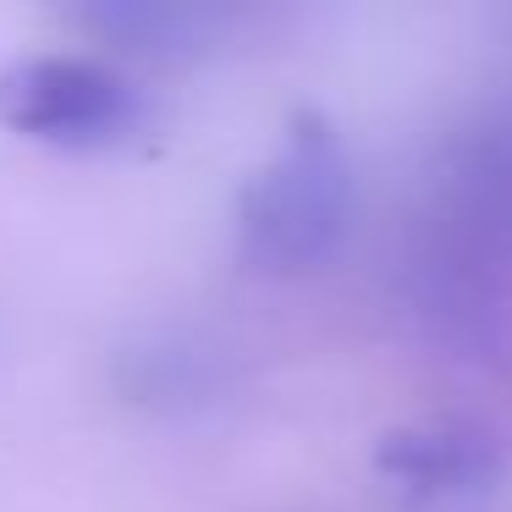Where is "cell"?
Returning a JSON list of instances; mask_svg holds the SVG:
<instances>
[{
  "label": "cell",
  "instance_id": "1",
  "mask_svg": "<svg viewBox=\"0 0 512 512\" xmlns=\"http://www.w3.org/2000/svg\"><path fill=\"white\" fill-rule=\"evenodd\" d=\"M353 215V166L325 111H298L237 193V248L265 276H303L336 254Z\"/></svg>",
  "mask_w": 512,
  "mask_h": 512
},
{
  "label": "cell",
  "instance_id": "2",
  "mask_svg": "<svg viewBox=\"0 0 512 512\" xmlns=\"http://www.w3.org/2000/svg\"><path fill=\"white\" fill-rule=\"evenodd\" d=\"M144 89L100 56H17L0 67V127L50 149H105L138 133Z\"/></svg>",
  "mask_w": 512,
  "mask_h": 512
},
{
  "label": "cell",
  "instance_id": "3",
  "mask_svg": "<svg viewBox=\"0 0 512 512\" xmlns=\"http://www.w3.org/2000/svg\"><path fill=\"white\" fill-rule=\"evenodd\" d=\"M501 441L468 419H419L380 435L375 468L419 496H468L501 474Z\"/></svg>",
  "mask_w": 512,
  "mask_h": 512
},
{
  "label": "cell",
  "instance_id": "4",
  "mask_svg": "<svg viewBox=\"0 0 512 512\" xmlns=\"http://www.w3.org/2000/svg\"><path fill=\"white\" fill-rule=\"evenodd\" d=\"M72 23L83 34L111 39L116 50H138V56H177V50L210 39V12H199V6H155V0H100V6H78Z\"/></svg>",
  "mask_w": 512,
  "mask_h": 512
}]
</instances>
